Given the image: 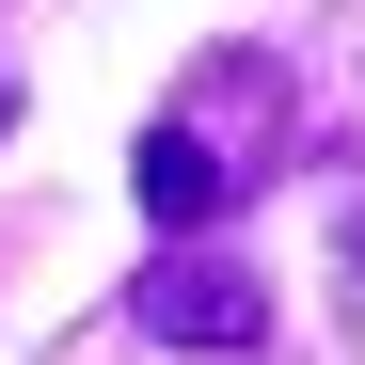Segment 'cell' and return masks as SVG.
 <instances>
[{"label":"cell","mask_w":365,"mask_h":365,"mask_svg":"<svg viewBox=\"0 0 365 365\" xmlns=\"http://www.w3.org/2000/svg\"><path fill=\"white\" fill-rule=\"evenodd\" d=\"M128 191H143V222H175V238H191L222 191H238V159H207L191 128H175V111H159V128H143V175H128Z\"/></svg>","instance_id":"cell-2"},{"label":"cell","mask_w":365,"mask_h":365,"mask_svg":"<svg viewBox=\"0 0 365 365\" xmlns=\"http://www.w3.org/2000/svg\"><path fill=\"white\" fill-rule=\"evenodd\" d=\"M0 128H16V80H0Z\"/></svg>","instance_id":"cell-3"},{"label":"cell","mask_w":365,"mask_h":365,"mask_svg":"<svg viewBox=\"0 0 365 365\" xmlns=\"http://www.w3.org/2000/svg\"><path fill=\"white\" fill-rule=\"evenodd\" d=\"M128 318H143L159 349H270V286L238 270V255H159Z\"/></svg>","instance_id":"cell-1"}]
</instances>
